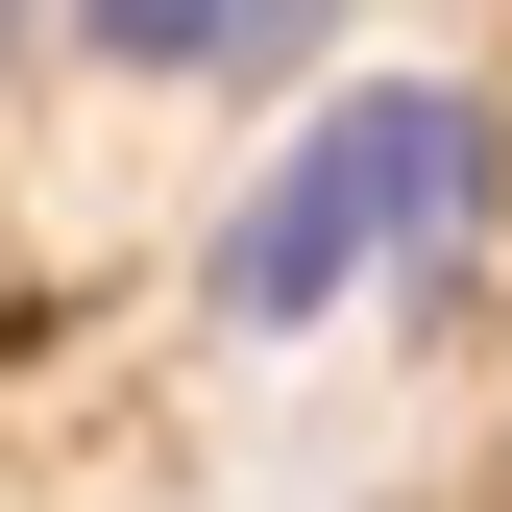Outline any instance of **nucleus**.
I'll return each instance as SVG.
<instances>
[{"label":"nucleus","instance_id":"obj_3","mask_svg":"<svg viewBox=\"0 0 512 512\" xmlns=\"http://www.w3.org/2000/svg\"><path fill=\"white\" fill-rule=\"evenodd\" d=\"M0 25H25V0H0Z\"/></svg>","mask_w":512,"mask_h":512},{"label":"nucleus","instance_id":"obj_2","mask_svg":"<svg viewBox=\"0 0 512 512\" xmlns=\"http://www.w3.org/2000/svg\"><path fill=\"white\" fill-rule=\"evenodd\" d=\"M74 49H98V74H147V98H244V74H293V49H317V0H74Z\"/></svg>","mask_w":512,"mask_h":512},{"label":"nucleus","instance_id":"obj_1","mask_svg":"<svg viewBox=\"0 0 512 512\" xmlns=\"http://www.w3.org/2000/svg\"><path fill=\"white\" fill-rule=\"evenodd\" d=\"M464 220H488V98L366 74V98H317L293 171L220 220V317H244V342H317V317H366V293H439Z\"/></svg>","mask_w":512,"mask_h":512}]
</instances>
